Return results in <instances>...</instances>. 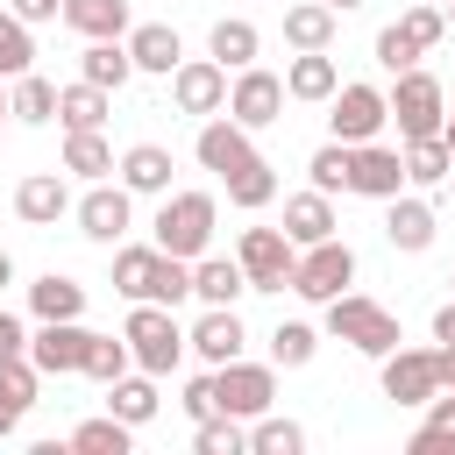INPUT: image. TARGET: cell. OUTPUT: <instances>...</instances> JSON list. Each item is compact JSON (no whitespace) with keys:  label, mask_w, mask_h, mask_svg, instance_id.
<instances>
[{"label":"cell","mask_w":455,"mask_h":455,"mask_svg":"<svg viewBox=\"0 0 455 455\" xmlns=\"http://www.w3.org/2000/svg\"><path fill=\"white\" fill-rule=\"evenodd\" d=\"M21 71H36V28L0 7V78H21Z\"/></svg>","instance_id":"37"},{"label":"cell","mask_w":455,"mask_h":455,"mask_svg":"<svg viewBox=\"0 0 455 455\" xmlns=\"http://www.w3.org/2000/svg\"><path fill=\"white\" fill-rule=\"evenodd\" d=\"M64 28H78L85 43H100V36H128L135 28V14H128V0H64V14H57Z\"/></svg>","instance_id":"25"},{"label":"cell","mask_w":455,"mask_h":455,"mask_svg":"<svg viewBox=\"0 0 455 455\" xmlns=\"http://www.w3.org/2000/svg\"><path fill=\"white\" fill-rule=\"evenodd\" d=\"M441 14H448V28H455V0H441Z\"/></svg>","instance_id":"56"},{"label":"cell","mask_w":455,"mask_h":455,"mask_svg":"<svg viewBox=\"0 0 455 455\" xmlns=\"http://www.w3.org/2000/svg\"><path fill=\"white\" fill-rule=\"evenodd\" d=\"M419 57H427V50H419V43H412V36L398 28V21H391V28H377V64H384L391 78H398V71H412Z\"/></svg>","instance_id":"43"},{"label":"cell","mask_w":455,"mask_h":455,"mask_svg":"<svg viewBox=\"0 0 455 455\" xmlns=\"http://www.w3.org/2000/svg\"><path fill=\"white\" fill-rule=\"evenodd\" d=\"M384 363V398L391 405H427L434 391H441V370H434V348H391V355H377Z\"/></svg>","instance_id":"12"},{"label":"cell","mask_w":455,"mask_h":455,"mask_svg":"<svg viewBox=\"0 0 455 455\" xmlns=\"http://www.w3.org/2000/svg\"><path fill=\"white\" fill-rule=\"evenodd\" d=\"M434 341H455V299H448V306L434 313Z\"/></svg>","instance_id":"51"},{"label":"cell","mask_w":455,"mask_h":455,"mask_svg":"<svg viewBox=\"0 0 455 455\" xmlns=\"http://www.w3.org/2000/svg\"><path fill=\"white\" fill-rule=\"evenodd\" d=\"M78 78H85V85H107V92H121V85L135 78V57H128V43H121V36H100V43H85V57H78Z\"/></svg>","instance_id":"27"},{"label":"cell","mask_w":455,"mask_h":455,"mask_svg":"<svg viewBox=\"0 0 455 455\" xmlns=\"http://www.w3.org/2000/svg\"><path fill=\"white\" fill-rule=\"evenodd\" d=\"M327 7H334V14H355V7H363V0H327Z\"/></svg>","instance_id":"55"},{"label":"cell","mask_w":455,"mask_h":455,"mask_svg":"<svg viewBox=\"0 0 455 455\" xmlns=\"http://www.w3.org/2000/svg\"><path fill=\"white\" fill-rule=\"evenodd\" d=\"M384 107H391V121H398V142L441 135V121H448V92H441V78H434V71H419V64L391 78Z\"/></svg>","instance_id":"5"},{"label":"cell","mask_w":455,"mask_h":455,"mask_svg":"<svg viewBox=\"0 0 455 455\" xmlns=\"http://www.w3.org/2000/svg\"><path fill=\"white\" fill-rule=\"evenodd\" d=\"M64 171L71 178H107L114 171V142L100 128H64Z\"/></svg>","instance_id":"33"},{"label":"cell","mask_w":455,"mask_h":455,"mask_svg":"<svg viewBox=\"0 0 455 455\" xmlns=\"http://www.w3.org/2000/svg\"><path fill=\"white\" fill-rule=\"evenodd\" d=\"M434 370H441V391H455V341L434 348Z\"/></svg>","instance_id":"50"},{"label":"cell","mask_w":455,"mask_h":455,"mask_svg":"<svg viewBox=\"0 0 455 455\" xmlns=\"http://www.w3.org/2000/svg\"><path fill=\"white\" fill-rule=\"evenodd\" d=\"M220 185H228V199H235L242 213H263V206L277 199V171H270L263 156H256V164H242V171H228Z\"/></svg>","instance_id":"35"},{"label":"cell","mask_w":455,"mask_h":455,"mask_svg":"<svg viewBox=\"0 0 455 455\" xmlns=\"http://www.w3.org/2000/svg\"><path fill=\"white\" fill-rule=\"evenodd\" d=\"M121 341H128L135 370H149V377H171V370L185 363V327H178V306L135 299V306H128V327H121Z\"/></svg>","instance_id":"3"},{"label":"cell","mask_w":455,"mask_h":455,"mask_svg":"<svg viewBox=\"0 0 455 455\" xmlns=\"http://www.w3.org/2000/svg\"><path fill=\"white\" fill-rule=\"evenodd\" d=\"M14 355H28V327L0 306V363H14Z\"/></svg>","instance_id":"46"},{"label":"cell","mask_w":455,"mask_h":455,"mask_svg":"<svg viewBox=\"0 0 455 455\" xmlns=\"http://www.w3.org/2000/svg\"><path fill=\"white\" fill-rule=\"evenodd\" d=\"M427 427L434 434H455V391H434L427 398Z\"/></svg>","instance_id":"48"},{"label":"cell","mask_w":455,"mask_h":455,"mask_svg":"<svg viewBox=\"0 0 455 455\" xmlns=\"http://www.w3.org/2000/svg\"><path fill=\"white\" fill-rule=\"evenodd\" d=\"M14 213H21L28 228H57V220L71 213V185H64V171H28V178L14 185Z\"/></svg>","instance_id":"18"},{"label":"cell","mask_w":455,"mask_h":455,"mask_svg":"<svg viewBox=\"0 0 455 455\" xmlns=\"http://www.w3.org/2000/svg\"><path fill=\"white\" fill-rule=\"evenodd\" d=\"M334 28H341V14H334L327 0H299V7H284V43H291V50H327Z\"/></svg>","instance_id":"30"},{"label":"cell","mask_w":455,"mask_h":455,"mask_svg":"<svg viewBox=\"0 0 455 455\" xmlns=\"http://www.w3.org/2000/svg\"><path fill=\"white\" fill-rule=\"evenodd\" d=\"M313 348H320V334H313L306 320H277V327H270V363H277V370H306Z\"/></svg>","instance_id":"38"},{"label":"cell","mask_w":455,"mask_h":455,"mask_svg":"<svg viewBox=\"0 0 455 455\" xmlns=\"http://www.w3.org/2000/svg\"><path fill=\"white\" fill-rule=\"evenodd\" d=\"M334 228H341V220H334V199H327V192H291V199H284V235H291L299 249H306V242H327Z\"/></svg>","instance_id":"28"},{"label":"cell","mask_w":455,"mask_h":455,"mask_svg":"<svg viewBox=\"0 0 455 455\" xmlns=\"http://www.w3.org/2000/svg\"><path fill=\"white\" fill-rule=\"evenodd\" d=\"M121 43H128L135 71H149V78H171V71H178V57H185V43H178V28H171V21H135Z\"/></svg>","instance_id":"21"},{"label":"cell","mask_w":455,"mask_h":455,"mask_svg":"<svg viewBox=\"0 0 455 455\" xmlns=\"http://www.w3.org/2000/svg\"><path fill=\"white\" fill-rule=\"evenodd\" d=\"M299 448H306V427H299V419L256 412V427H249V455H299Z\"/></svg>","instance_id":"39"},{"label":"cell","mask_w":455,"mask_h":455,"mask_svg":"<svg viewBox=\"0 0 455 455\" xmlns=\"http://www.w3.org/2000/svg\"><path fill=\"white\" fill-rule=\"evenodd\" d=\"M306 171H313V192H327V199H334V192H348V142H334V135H327V142L313 149V164H306Z\"/></svg>","instance_id":"42"},{"label":"cell","mask_w":455,"mask_h":455,"mask_svg":"<svg viewBox=\"0 0 455 455\" xmlns=\"http://www.w3.org/2000/svg\"><path fill=\"white\" fill-rule=\"evenodd\" d=\"M107 412H114V419H128V427H149V419L164 412L156 377H149V370H121V377L107 384Z\"/></svg>","instance_id":"23"},{"label":"cell","mask_w":455,"mask_h":455,"mask_svg":"<svg viewBox=\"0 0 455 455\" xmlns=\"http://www.w3.org/2000/svg\"><path fill=\"white\" fill-rule=\"evenodd\" d=\"M398 156H405V185H448V171H455V156H448L441 135H419V142H405Z\"/></svg>","instance_id":"34"},{"label":"cell","mask_w":455,"mask_h":455,"mask_svg":"<svg viewBox=\"0 0 455 455\" xmlns=\"http://www.w3.org/2000/svg\"><path fill=\"white\" fill-rule=\"evenodd\" d=\"M398 28H405V36L419 43V50H434V43L448 36V14H441L434 0H419V7H405V21H398Z\"/></svg>","instance_id":"44"},{"label":"cell","mask_w":455,"mask_h":455,"mask_svg":"<svg viewBox=\"0 0 455 455\" xmlns=\"http://www.w3.org/2000/svg\"><path fill=\"white\" fill-rule=\"evenodd\" d=\"M242 341H249V327H242V313H235V306H206V313L185 327V348H192L206 370L235 363V355H242Z\"/></svg>","instance_id":"14"},{"label":"cell","mask_w":455,"mask_h":455,"mask_svg":"<svg viewBox=\"0 0 455 455\" xmlns=\"http://www.w3.org/2000/svg\"><path fill=\"white\" fill-rule=\"evenodd\" d=\"M28 313H36V320H78V313H85V284L64 277V270H43V277L28 284Z\"/></svg>","instance_id":"29"},{"label":"cell","mask_w":455,"mask_h":455,"mask_svg":"<svg viewBox=\"0 0 455 455\" xmlns=\"http://www.w3.org/2000/svg\"><path fill=\"white\" fill-rule=\"evenodd\" d=\"M327 334L348 341V348H363V355H391V348L405 341V334H398V313L377 306V299H363V291L327 299Z\"/></svg>","instance_id":"4"},{"label":"cell","mask_w":455,"mask_h":455,"mask_svg":"<svg viewBox=\"0 0 455 455\" xmlns=\"http://www.w3.org/2000/svg\"><path fill=\"white\" fill-rule=\"evenodd\" d=\"M256 50H263V36H256V21H242V14H220V21H213V36H206V57H213L220 71L256 64Z\"/></svg>","instance_id":"26"},{"label":"cell","mask_w":455,"mask_h":455,"mask_svg":"<svg viewBox=\"0 0 455 455\" xmlns=\"http://www.w3.org/2000/svg\"><path fill=\"white\" fill-rule=\"evenodd\" d=\"M235 263H242L249 291H284V277H291V263H299V242H291L284 228H242Z\"/></svg>","instance_id":"7"},{"label":"cell","mask_w":455,"mask_h":455,"mask_svg":"<svg viewBox=\"0 0 455 455\" xmlns=\"http://www.w3.org/2000/svg\"><path fill=\"white\" fill-rule=\"evenodd\" d=\"M71 213H78V235H85V242L114 249V242L135 228V192H128V185L92 178V185H85V199H71Z\"/></svg>","instance_id":"8"},{"label":"cell","mask_w":455,"mask_h":455,"mask_svg":"<svg viewBox=\"0 0 455 455\" xmlns=\"http://www.w3.org/2000/svg\"><path fill=\"white\" fill-rule=\"evenodd\" d=\"M121 185L135 192V199H164L171 192V149L164 142H135V149H121Z\"/></svg>","instance_id":"22"},{"label":"cell","mask_w":455,"mask_h":455,"mask_svg":"<svg viewBox=\"0 0 455 455\" xmlns=\"http://www.w3.org/2000/svg\"><path fill=\"white\" fill-rule=\"evenodd\" d=\"M348 192H363V199L405 192V156L384 149V142H355V149H348Z\"/></svg>","instance_id":"17"},{"label":"cell","mask_w":455,"mask_h":455,"mask_svg":"<svg viewBox=\"0 0 455 455\" xmlns=\"http://www.w3.org/2000/svg\"><path fill=\"white\" fill-rule=\"evenodd\" d=\"M405 448H412V455H455V434H434V427H419Z\"/></svg>","instance_id":"49"},{"label":"cell","mask_w":455,"mask_h":455,"mask_svg":"<svg viewBox=\"0 0 455 455\" xmlns=\"http://www.w3.org/2000/svg\"><path fill=\"white\" fill-rule=\"evenodd\" d=\"M14 427H21V405H7V398H0V441H7Z\"/></svg>","instance_id":"52"},{"label":"cell","mask_w":455,"mask_h":455,"mask_svg":"<svg viewBox=\"0 0 455 455\" xmlns=\"http://www.w3.org/2000/svg\"><path fill=\"white\" fill-rule=\"evenodd\" d=\"M334 85H341V64H334L327 50H291V64H284V100L327 107V100H334Z\"/></svg>","instance_id":"19"},{"label":"cell","mask_w":455,"mask_h":455,"mask_svg":"<svg viewBox=\"0 0 455 455\" xmlns=\"http://www.w3.org/2000/svg\"><path fill=\"white\" fill-rule=\"evenodd\" d=\"M441 142H448V156H455V114H448V121H441Z\"/></svg>","instance_id":"54"},{"label":"cell","mask_w":455,"mask_h":455,"mask_svg":"<svg viewBox=\"0 0 455 455\" xmlns=\"http://www.w3.org/2000/svg\"><path fill=\"white\" fill-rule=\"evenodd\" d=\"M114 291L135 306V299H156V306H178L192 299V263L185 256H164L156 242H114Z\"/></svg>","instance_id":"1"},{"label":"cell","mask_w":455,"mask_h":455,"mask_svg":"<svg viewBox=\"0 0 455 455\" xmlns=\"http://www.w3.org/2000/svg\"><path fill=\"white\" fill-rule=\"evenodd\" d=\"M7 284H14V256L0 249V291H7Z\"/></svg>","instance_id":"53"},{"label":"cell","mask_w":455,"mask_h":455,"mask_svg":"<svg viewBox=\"0 0 455 455\" xmlns=\"http://www.w3.org/2000/svg\"><path fill=\"white\" fill-rule=\"evenodd\" d=\"M213 220H220V206H213V192H164L156 199V220H149V242L164 249V256H206V242H213Z\"/></svg>","instance_id":"2"},{"label":"cell","mask_w":455,"mask_h":455,"mask_svg":"<svg viewBox=\"0 0 455 455\" xmlns=\"http://www.w3.org/2000/svg\"><path fill=\"white\" fill-rule=\"evenodd\" d=\"M448 284H455V270H448Z\"/></svg>","instance_id":"59"},{"label":"cell","mask_w":455,"mask_h":455,"mask_svg":"<svg viewBox=\"0 0 455 455\" xmlns=\"http://www.w3.org/2000/svg\"><path fill=\"white\" fill-rule=\"evenodd\" d=\"M384 121H391V107H384V92L377 85H334V100H327V135L334 142H377L384 135Z\"/></svg>","instance_id":"10"},{"label":"cell","mask_w":455,"mask_h":455,"mask_svg":"<svg viewBox=\"0 0 455 455\" xmlns=\"http://www.w3.org/2000/svg\"><path fill=\"white\" fill-rule=\"evenodd\" d=\"M434 7H441V0H434Z\"/></svg>","instance_id":"60"},{"label":"cell","mask_w":455,"mask_h":455,"mask_svg":"<svg viewBox=\"0 0 455 455\" xmlns=\"http://www.w3.org/2000/svg\"><path fill=\"white\" fill-rule=\"evenodd\" d=\"M242 291H249V277L235 256H192V299L199 306H235Z\"/></svg>","instance_id":"24"},{"label":"cell","mask_w":455,"mask_h":455,"mask_svg":"<svg viewBox=\"0 0 455 455\" xmlns=\"http://www.w3.org/2000/svg\"><path fill=\"white\" fill-rule=\"evenodd\" d=\"M178 405H185V419H192V427H199V419H213V412H220V391H213V370H206V377H192Z\"/></svg>","instance_id":"45"},{"label":"cell","mask_w":455,"mask_h":455,"mask_svg":"<svg viewBox=\"0 0 455 455\" xmlns=\"http://www.w3.org/2000/svg\"><path fill=\"white\" fill-rule=\"evenodd\" d=\"M192 448H199V455H249V427H242L235 412H213V419H199Z\"/></svg>","instance_id":"40"},{"label":"cell","mask_w":455,"mask_h":455,"mask_svg":"<svg viewBox=\"0 0 455 455\" xmlns=\"http://www.w3.org/2000/svg\"><path fill=\"white\" fill-rule=\"evenodd\" d=\"M348 284H355V249H348L341 235L306 242V249H299V263H291V277H284V291H299V299H313V306L341 299Z\"/></svg>","instance_id":"6"},{"label":"cell","mask_w":455,"mask_h":455,"mask_svg":"<svg viewBox=\"0 0 455 455\" xmlns=\"http://www.w3.org/2000/svg\"><path fill=\"white\" fill-rule=\"evenodd\" d=\"M228 121H242L249 135L256 128H270V121H284V78L277 71H263V64H242L235 71V85H228V107H220Z\"/></svg>","instance_id":"9"},{"label":"cell","mask_w":455,"mask_h":455,"mask_svg":"<svg viewBox=\"0 0 455 455\" xmlns=\"http://www.w3.org/2000/svg\"><path fill=\"white\" fill-rule=\"evenodd\" d=\"M171 100H178V114H220V107H228V71H220L213 57H178Z\"/></svg>","instance_id":"15"},{"label":"cell","mask_w":455,"mask_h":455,"mask_svg":"<svg viewBox=\"0 0 455 455\" xmlns=\"http://www.w3.org/2000/svg\"><path fill=\"white\" fill-rule=\"evenodd\" d=\"M107 114H114V92L107 85H85V78L57 85V121L64 128H107Z\"/></svg>","instance_id":"31"},{"label":"cell","mask_w":455,"mask_h":455,"mask_svg":"<svg viewBox=\"0 0 455 455\" xmlns=\"http://www.w3.org/2000/svg\"><path fill=\"white\" fill-rule=\"evenodd\" d=\"M192 156L213 171V178H228V171H242V164H256L263 149H256V135L242 128V121H228V114H206V128H199V142H192Z\"/></svg>","instance_id":"13"},{"label":"cell","mask_w":455,"mask_h":455,"mask_svg":"<svg viewBox=\"0 0 455 455\" xmlns=\"http://www.w3.org/2000/svg\"><path fill=\"white\" fill-rule=\"evenodd\" d=\"M85 341H92V327H78V320H43V327L28 334V363H36L43 377H71V370L85 363Z\"/></svg>","instance_id":"16"},{"label":"cell","mask_w":455,"mask_h":455,"mask_svg":"<svg viewBox=\"0 0 455 455\" xmlns=\"http://www.w3.org/2000/svg\"><path fill=\"white\" fill-rule=\"evenodd\" d=\"M128 441H135V427H128V419H114V412H100V419H78V427H71V448H78V455H128Z\"/></svg>","instance_id":"36"},{"label":"cell","mask_w":455,"mask_h":455,"mask_svg":"<svg viewBox=\"0 0 455 455\" xmlns=\"http://www.w3.org/2000/svg\"><path fill=\"white\" fill-rule=\"evenodd\" d=\"M213 391H220V412H235V419H256V412H270V398H277V363H220L213 370Z\"/></svg>","instance_id":"11"},{"label":"cell","mask_w":455,"mask_h":455,"mask_svg":"<svg viewBox=\"0 0 455 455\" xmlns=\"http://www.w3.org/2000/svg\"><path fill=\"white\" fill-rule=\"evenodd\" d=\"M0 121H7V92H0Z\"/></svg>","instance_id":"57"},{"label":"cell","mask_w":455,"mask_h":455,"mask_svg":"<svg viewBox=\"0 0 455 455\" xmlns=\"http://www.w3.org/2000/svg\"><path fill=\"white\" fill-rule=\"evenodd\" d=\"M448 192H455V171H448Z\"/></svg>","instance_id":"58"},{"label":"cell","mask_w":455,"mask_h":455,"mask_svg":"<svg viewBox=\"0 0 455 455\" xmlns=\"http://www.w3.org/2000/svg\"><path fill=\"white\" fill-rule=\"evenodd\" d=\"M384 242H391V249H405V256L434 249V206H427V199H412V192H391V199H384Z\"/></svg>","instance_id":"20"},{"label":"cell","mask_w":455,"mask_h":455,"mask_svg":"<svg viewBox=\"0 0 455 455\" xmlns=\"http://www.w3.org/2000/svg\"><path fill=\"white\" fill-rule=\"evenodd\" d=\"M92 384H114L121 370H135V355H128V341H114V334H92L85 341V363H78Z\"/></svg>","instance_id":"41"},{"label":"cell","mask_w":455,"mask_h":455,"mask_svg":"<svg viewBox=\"0 0 455 455\" xmlns=\"http://www.w3.org/2000/svg\"><path fill=\"white\" fill-rule=\"evenodd\" d=\"M14 92H7V114L14 121H28V128H43V121H57V85L43 78V71H21V78H7Z\"/></svg>","instance_id":"32"},{"label":"cell","mask_w":455,"mask_h":455,"mask_svg":"<svg viewBox=\"0 0 455 455\" xmlns=\"http://www.w3.org/2000/svg\"><path fill=\"white\" fill-rule=\"evenodd\" d=\"M7 14H21L28 28H43V21H57V14H64V0H7Z\"/></svg>","instance_id":"47"}]
</instances>
